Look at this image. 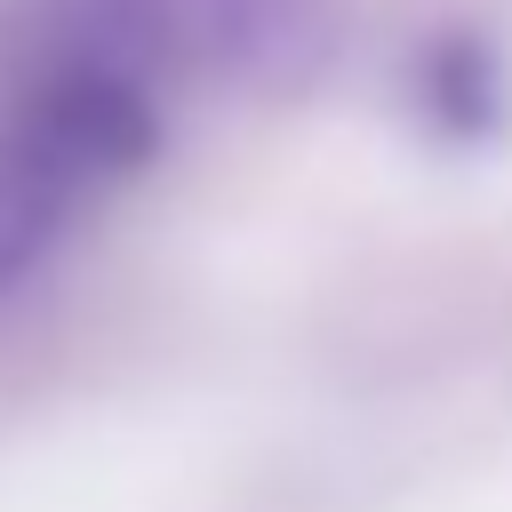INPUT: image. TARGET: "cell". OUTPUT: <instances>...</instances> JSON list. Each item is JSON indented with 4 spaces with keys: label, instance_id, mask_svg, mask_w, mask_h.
Returning a JSON list of instances; mask_svg holds the SVG:
<instances>
[{
    "label": "cell",
    "instance_id": "cell-1",
    "mask_svg": "<svg viewBox=\"0 0 512 512\" xmlns=\"http://www.w3.org/2000/svg\"><path fill=\"white\" fill-rule=\"evenodd\" d=\"M32 24L112 56L144 88H296L328 48L320 0H40Z\"/></svg>",
    "mask_w": 512,
    "mask_h": 512
},
{
    "label": "cell",
    "instance_id": "cell-2",
    "mask_svg": "<svg viewBox=\"0 0 512 512\" xmlns=\"http://www.w3.org/2000/svg\"><path fill=\"white\" fill-rule=\"evenodd\" d=\"M80 208L88 200L0 120V296L32 288L56 264V248H64V232H72Z\"/></svg>",
    "mask_w": 512,
    "mask_h": 512
},
{
    "label": "cell",
    "instance_id": "cell-3",
    "mask_svg": "<svg viewBox=\"0 0 512 512\" xmlns=\"http://www.w3.org/2000/svg\"><path fill=\"white\" fill-rule=\"evenodd\" d=\"M416 104H424L432 128H448V136H464V144L496 136V120H504V64H496V48L472 40V32L424 48V64H416Z\"/></svg>",
    "mask_w": 512,
    "mask_h": 512
}]
</instances>
